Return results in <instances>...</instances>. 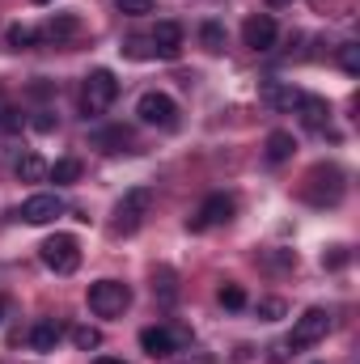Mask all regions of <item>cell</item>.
<instances>
[{"label":"cell","instance_id":"cell-1","mask_svg":"<svg viewBox=\"0 0 360 364\" xmlns=\"http://www.w3.org/2000/svg\"><path fill=\"white\" fill-rule=\"evenodd\" d=\"M301 195H305L314 208H335V203L344 199V170H339V166H314V170L305 174Z\"/></svg>","mask_w":360,"mask_h":364},{"label":"cell","instance_id":"cell-2","mask_svg":"<svg viewBox=\"0 0 360 364\" xmlns=\"http://www.w3.org/2000/svg\"><path fill=\"white\" fill-rule=\"evenodd\" d=\"M38 259H43L55 275H73L81 267V242H77L73 233H55V237H47V242L38 246Z\"/></svg>","mask_w":360,"mask_h":364},{"label":"cell","instance_id":"cell-3","mask_svg":"<svg viewBox=\"0 0 360 364\" xmlns=\"http://www.w3.org/2000/svg\"><path fill=\"white\" fill-rule=\"evenodd\" d=\"M132 305V288L119 279H97L90 284V309L97 318H123V309Z\"/></svg>","mask_w":360,"mask_h":364},{"label":"cell","instance_id":"cell-4","mask_svg":"<svg viewBox=\"0 0 360 364\" xmlns=\"http://www.w3.org/2000/svg\"><path fill=\"white\" fill-rule=\"evenodd\" d=\"M115 97H119V81H115V73H110V68H93L90 77H85V90H81L85 114H102V110H110Z\"/></svg>","mask_w":360,"mask_h":364},{"label":"cell","instance_id":"cell-5","mask_svg":"<svg viewBox=\"0 0 360 364\" xmlns=\"http://www.w3.org/2000/svg\"><path fill=\"white\" fill-rule=\"evenodd\" d=\"M136 114H140V123H149V127H179V102L170 97V93L162 90H149L140 102H136Z\"/></svg>","mask_w":360,"mask_h":364},{"label":"cell","instance_id":"cell-6","mask_svg":"<svg viewBox=\"0 0 360 364\" xmlns=\"http://www.w3.org/2000/svg\"><path fill=\"white\" fill-rule=\"evenodd\" d=\"M149 203H153V191L149 186H132L115 203V233H136L140 220H144V212H149Z\"/></svg>","mask_w":360,"mask_h":364},{"label":"cell","instance_id":"cell-7","mask_svg":"<svg viewBox=\"0 0 360 364\" xmlns=\"http://www.w3.org/2000/svg\"><path fill=\"white\" fill-rule=\"evenodd\" d=\"M327 331H331V314H327V309H305V314L292 322L288 352H305V348H314L318 339H327Z\"/></svg>","mask_w":360,"mask_h":364},{"label":"cell","instance_id":"cell-8","mask_svg":"<svg viewBox=\"0 0 360 364\" xmlns=\"http://www.w3.org/2000/svg\"><path fill=\"white\" fill-rule=\"evenodd\" d=\"M229 220H233V199L229 195H208L199 203V212L186 220V229L191 233H203V229H216V225H229Z\"/></svg>","mask_w":360,"mask_h":364},{"label":"cell","instance_id":"cell-9","mask_svg":"<svg viewBox=\"0 0 360 364\" xmlns=\"http://www.w3.org/2000/svg\"><path fill=\"white\" fill-rule=\"evenodd\" d=\"M179 343H186V335H182V331H170V326H144V331H140V348H144L153 360L174 356Z\"/></svg>","mask_w":360,"mask_h":364},{"label":"cell","instance_id":"cell-10","mask_svg":"<svg viewBox=\"0 0 360 364\" xmlns=\"http://www.w3.org/2000/svg\"><path fill=\"white\" fill-rule=\"evenodd\" d=\"M55 216H64V199L51 195V191L30 195V199L21 203V220H26V225H51Z\"/></svg>","mask_w":360,"mask_h":364},{"label":"cell","instance_id":"cell-11","mask_svg":"<svg viewBox=\"0 0 360 364\" xmlns=\"http://www.w3.org/2000/svg\"><path fill=\"white\" fill-rule=\"evenodd\" d=\"M242 38H246V47H250V51H271V47H275V38H280L275 17H271V13H255V17H246Z\"/></svg>","mask_w":360,"mask_h":364},{"label":"cell","instance_id":"cell-12","mask_svg":"<svg viewBox=\"0 0 360 364\" xmlns=\"http://www.w3.org/2000/svg\"><path fill=\"white\" fill-rule=\"evenodd\" d=\"M149 47L162 60H179L182 55V26L179 21H157V30L149 34Z\"/></svg>","mask_w":360,"mask_h":364},{"label":"cell","instance_id":"cell-13","mask_svg":"<svg viewBox=\"0 0 360 364\" xmlns=\"http://www.w3.org/2000/svg\"><path fill=\"white\" fill-rule=\"evenodd\" d=\"M297 114H301V123H305L309 132H327V123H331V102L318 97V93H301Z\"/></svg>","mask_w":360,"mask_h":364},{"label":"cell","instance_id":"cell-14","mask_svg":"<svg viewBox=\"0 0 360 364\" xmlns=\"http://www.w3.org/2000/svg\"><path fill=\"white\" fill-rule=\"evenodd\" d=\"M60 339H64V326H60L55 318H43V322L30 326V348H34V352H55Z\"/></svg>","mask_w":360,"mask_h":364},{"label":"cell","instance_id":"cell-15","mask_svg":"<svg viewBox=\"0 0 360 364\" xmlns=\"http://www.w3.org/2000/svg\"><path fill=\"white\" fill-rule=\"evenodd\" d=\"M47 43H64V38H73V34H81V17L77 13H55L43 30H38Z\"/></svg>","mask_w":360,"mask_h":364},{"label":"cell","instance_id":"cell-16","mask_svg":"<svg viewBox=\"0 0 360 364\" xmlns=\"http://www.w3.org/2000/svg\"><path fill=\"white\" fill-rule=\"evenodd\" d=\"M263 102L275 106V110H297L301 90H292V85H284V81H268V85H263Z\"/></svg>","mask_w":360,"mask_h":364},{"label":"cell","instance_id":"cell-17","mask_svg":"<svg viewBox=\"0 0 360 364\" xmlns=\"http://www.w3.org/2000/svg\"><path fill=\"white\" fill-rule=\"evenodd\" d=\"M17 178H21V182H43V178H47V161H43L34 149H30V153H21V157H17Z\"/></svg>","mask_w":360,"mask_h":364},{"label":"cell","instance_id":"cell-18","mask_svg":"<svg viewBox=\"0 0 360 364\" xmlns=\"http://www.w3.org/2000/svg\"><path fill=\"white\" fill-rule=\"evenodd\" d=\"M292 149H297L292 132H271V136H268V161H271V166L288 161V157H292Z\"/></svg>","mask_w":360,"mask_h":364},{"label":"cell","instance_id":"cell-19","mask_svg":"<svg viewBox=\"0 0 360 364\" xmlns=\"http://www.w3.org/2000/svg\"><path fill=\"white\" fill-rule=\"evenodd\" d=\"M47 178L60 182V186H73V182H81V161L77 157H60L55 166H47Z\"/></svg>","mask_w":360,"mask_h":364},{"label":"cell","instance_id":"cell-20","mask_svg":"<svg viewBox=\"0 0 360 364\" xmlns=\"http://www.w3.org/2000/svg\"><path fill=\"white\" fill-rule=\"evenodd\" d=\"M4 38H9V47H13V51H26V47H34L43 34H38L34 26H9V34H4Z\"/></svg>","mask_w":360,"mask_h":364},{"label":"cell","instance_id":"cell-21","mask_svg":"<svg viewBox=\"0 0 360 364\" xmlns=\"http://www.w3.org/2000/svg\"><path fill=\"white\" fill-rule=\"evenodd\" d=\"M127 140H132V136H127L123 127H110V132H97V136H93V144H97V149H106V153H119Z\"/></svg>","mask_w":360,"mask_h":364},{"label":"cell","instance_id":"cell-22","mask_svg":"<svg viewBox=\"0 0 360 364\" xmlns=\"http://www.w3.org/2000/svg\"><path fill=\"white\" fill-rule=\"evenodd\" d=\"M199 43H203L208 51H225V30H221L216 21H203V26H199Z\"/></svg>","mask_w":360,"mask_h":364},{"label":"cell","instance_id":"cell-23","mask_svg":"<svg viewBox=\"0 0 360 364\" xmlns=\"http://www.w3.org/2000/svg\"><path fill=\"white\" fill-rule=\"evenodd\" d=\"M73 343L81 352H93V348H102V331L97 326H73Z\"/></svg>","mask_w":360,"mask_h":364},{"label":"cell","instance_id":"cell-24","mask_svg":"<svg viewBox=\"0 0 360 364\" xmlns=\"http://www.w3.org/2000/svg\"><path fill=\"white\" fill-rule=\"evenodd\" d=\"M216 301H221L225 309H242V305H246V292H242V284H221Z\"/></svg>","mask_w":360,"mask_h":364},{"label":"cell","instance_id":"cell-25","mask_svg":"<svg viewBox=\"0 0 360 364\" xmlns=\"http://www.w3.org/2000/svg\"><path fill=\"white\" fill-rule=\"evenodd\" d=\"M255 309H259V318H263V322H280V318L288 314V305H284L280 296H263V301H259Z\"/></svg>","mask_w":360,"mask_h":364},{"label":"cell","instance_id":"cell-26","mask_svg":"<svg viewBox=\"0 0 360 364\" xmlns=\"http://www.w3.org/2000/svg\"><path fill=\"white\" fill-rule=\"evenodd\" d=\"M339 68H344L348 77H356L360 73V47L356 43H344V47H339Z\"/></svg>","mask_w":360,"mask_h":364},{"label":"cell","instance_id":"cell-27","mask_svg":"<svg viewBox=\"0 0 360 364\" xmlns=\"http://www.w3.org/2000/svg\"><path fill=\"white\" fill-rule=\"evenodd\" d=\"M0 127L13 136V132H21V127H26V114H21L17 106H4V110H0Z\"/></svg>","mask_w":360,"mask_h":364},{"label":"cell","instance_id":"cell-28","mask_svg":"<svg viewBox=\"0 0 360 364\" xmlns=\"http://www.w3.org/2000/svg\"><path fill=\"white\" fill-rule=\"evenodd\" d=\"M153 9H157V0H119V13L123 17H144Z\"/></svg>","mask_w":360,"mask_h":364},{"label":"cell","instance_id":"cell-29","mask_svg":"<svg viewBox=\"0 0 360 364\" xmlns=\"http://www.w3.org/2000/svg\"><path fill=\"white\" fill-rule=\"evenodd\" d=\"M322 267H331V272L348 267V250H344V246H331V250H322Z\"/></svg>","mask_w":360,"mask_h":364},{"label":"cell","instance_id":"cell-30","mask_svg":"<svg viewBox=\"0 0 360 364\" xmlns=\"http://www.w3.org/2000/svg\"><path fill=\"white\" fill-rule=\"evenodd\" d=\"M34 127H38V132H55V119H51V110H38V114H34Z\"/></svg>","mask_w":360,"mask_h":364},{"label":"cell","instance_id":"cell-31","mask_svg":"<svg viewBox=\"0 0 360 364\" xmlns=\"http://www.w3.org/2000/svg\"><path fill=\"white\" fill-rule=\"evenodd\" d=\"M90 364H127V360H115V356H97V360H90Z\"/></svg>","mask_w":360,"mask_h":364},{"label":"cell","instance_id":"cell-32","mask_svg":"<svg viewBox=\"0 0 360 364\" xmlns=\"http://www.w3.org/2000/svg\"><path fill=\"white\" fill-rule=\"evenodd\" d=\"M268 4H292V0H268Z\"/></svg>","mask_w":360,"mask_h":364},{"label":"cell","instance_id":"cell-33","mask_svg":"<svg viewBox=\"0 0 360 364\" xmlns=\"http://www.w3.org/2000/svg\"><path fill=\"white\" fill-rule=\"evenodd\" d=\"M0 322H4V301H0Z\"/></svg>","mask_w":360,"mask_h":364},{"label":"cell","instance_id":"cell-34","mask_svg":"<svg viewBox=\"0 0 360 364\" xmlns=\"http://www.w3.org/2000/svg\"><path fill=\"white\" fill-rule=\"evenodd\" d=\"M34 4H51V0H34Z\"/></svg>","mask_w":360,"mask_h":364}]
</instances>
